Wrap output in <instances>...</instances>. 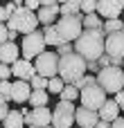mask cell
Here are the masks:
<instances>
[{
	"label": "cell",
	"mask_w": 124,
	"mask_h": 128,
	"mask_svg": "<svg viewBox=\"0 0 124 128\" xmlns=\"http://www.w3.org/2000/svg\"><path fill=\"white\" fill-rule=\"evenodd\" d=\"M72 47L86 63L97 61L104 54V32L102 29H84L79 34V38L72 43Z\"/></svg>",
	"instance_id": "cell-1"
},
{
	"label": "cell",
	"mask_w": 124,
	"mask_h": 128,
	"mask_svg": "<svg viewBox=\"0 0 124 128\" xmlns=\"http://www.w3.org/2000/svg\"><path fill=\"white\" fill-rule=\"evenodd\" d=\"M86 74V61L77 54V52H70L66 56H59V68H56V76L63 81V83H72L79 81L81 76Z\"/></svg>",
	"instance_id": "cell-2"
},
{
	"label": "cell",
	"mask_w": 124,
	"mask_h": 128,
	"mask_svg": "<svg viewBox=\"0 0 124 128\" xmlns=\"http://www.w3.org/2000/svg\"><path fill=\"white\" fill-rule=\"evenodd\" d=\"M81 20H84V14L81 11L77 16H59V20L54 22V29H56L61 43H75L79 38V34L84 32Z\"/></svg>",
	"instance_id": "cell-3"
},
{
	"label": "cell",
	"mask_w": 124,
	"mask_h": 128,
	"mask_svg": "<svg viewBox=\"0 0 124 128\" xmlns=\"http://www.w3.org/2000/svg\"><path fill=\"white\" fill-rule=\"evenodd\" d=\"M95 76H97V86H99L104 92L115 94V92H120L124 88V70L122 68H115V65L102 68Z\"/></svg>",
	"instance_id": "cell-4"
},
{
	"label": "cell",
	"mask_w": 124,
	"mask_h": 128,
	"mask_svg": "<svg viewBox=\"0 0 124 128\" xmlns=\"http://www.w3.org/2000/svg\"><path fill=\"white\" fill-rule=\"evenodd\" d=\"M5 25H7V29H16V32H20V34H32V32H36V27H38V18H36L34 11L20 7V9H16V11L9 16V20H7Z\"/></svg>",
	"instance_id": "cell-5"
},
{
	"label": "cell",
	"mask_w": 124,
	"mask_h": 128,
	"mask_svg": "<svg viewBox=\"0 0 124 128\" xmlns=\"http://www.w3.org/2000/svg\"><path fill=\"white\" fill-rule=\"evenodd\" d=\"M20 52H23V58H25V61H32V58H36L38 54H43V52H45L43 32L36 29V32H32V34H25V38H23V43H20Z\"/></svg>",
	"instance_id": "cell-6"
},
{
	"label": "cell",
	"mask_w": 124,
	"mask_h": 128,
	"mask_svg": "<svg viewBox=\"0 0 124 128\" xmlns=\"http://www.w3.org/2000/svg\"><path fill=\"white\" fill-rule=\"evenodd\" d=\"M75 124V104L72 101H59L52 110V128H72Z\"/></svg>",
	"instance_id": "cell-7"
},
{
	"label": "cell",
	"mask_w": 124,
	"mask_h": 128,
	"mask_svg": "<svg viewBox=\"0 0 124 128\" xmlns=\"http://www.w3.org/2000/svg\"><path fill=\"white\" fill-rule=\"evenodd\" d=\"M79 99H81V106H84V108H88V110H99L102 104H104L108 97H106V92H104L97 83H93V86H86V88L79 90Z\"/></svg>",
	"instance_id": "cell-8"
},
{
	"label": "cell",
	"mask_w": 124,
	"mask_h": 128,
	"mask_svg": "<svg viewBox=\"0 0 124 128\" xmlns=\"http://www.w3.org/2000/svg\"><path fill=\"white\" fill-rule=\"evenodd\" d=\"M56 68H59V56H56L54 52H43V54L36 56L34 70H36L38 76L52 79V76H56Z\"/></svg>",
	"instance_id": "cell-9"
},
{
	"label": "cell",
	"mask_w": 124,
	"mask_h": 128,
	"mask_svg": "<svg viewBox=\"0 0 124 128\" xmlns=\"http://www.w3.org/2000/svg\"><path fill=\"white\" fill-rule=\"evenodd\" d=\"M23 112V119H25V126H38L45 128L52 124V110L47 106H41V108H32V110H20Z\"/></svg>",
	"instance_id": "cell-10"
},
{
	"label": "cell",
	"mask_w": 124,
	"mask_h": 128,
	"mask_svg": "<svg viewBox=\"0 0 124 128\" xmlns=\"http://www.w3.org/2000/svg\"><path fill=\"white\" fill-rule=\"evenodd\" d=\"M104 54L124 61V29L111 32V34L104 36Z\"/></svg>",
	"instance_id": "cell-11"
},
{
	"label": "cell",
	"mask_w": 124,
	"mask_h": 128,
	"mask_svg": "<svg viewBox=\"0 0 124 128\" xmlns=\"http://www.w3.org/2000/svg\"><path fill=\"white\" fill-rule=\"evenodd\" d=\"M95 14L102 20L120 18V14H122V0H97V11Z\"/></svg>",
	"instance_id": "cell-12"
},
{
	"label": "cell",
	"mask_w": 124,
	"mask_h": 128,
	"mask_svg": "<svg viewBox=\"0 0 124 128\" xmlns=\"http://www.w3.org/2000/svg\"><path fill=\"white\" fill-rule=\"evenodd\" d=\"M99 122L97 110H88V108H75V124L77 128H95Z\"/></svg>",
	"instance_id": "cell-13"
},
{
	"label": "cell",
	"mask_w": 124,
	"mask_h": 128,
	"mask_svg": "<svg viewBox=\"0 0 124 128\" xmlns=\"http://www.w3.org/2000/svg\"><path fill=\"white\" fill-rule=\"evenodd\" d=\"M29 94H32V86H29V81H20V79L11 81V101H14V104H18V106L27 104Z\"/></svg>",
	"instance_id": "cell-14"
},
{
	"label": "cell",
	"mask_w": 124,
	"mask_h": 128,
	"mask_svg": "<svg viewBox=\"0 0 124 128\" xmlns=\"http://www.w3.org/2000/svg\"><path fill=\"white\" fill-rule=\"evenodd\" d=\"M9 68H11V76H14V79H20V81H29V79L36 74L32 61H25V58H18V61L11 63Z\"/></svg>",
	"instance_id": "cell-15"
},
{
	"label": "cell",
	"mask_w": 124,
	"mask_h": 128,
	"mask_svg": "<svg viewBox=\"0 0 124 128\" xmlns=\"http://www.w3.org/2000/svg\"><path fill=\"white\" fill-rule=\"evenodd\" d=\"M59 4H52V7H38V11H36V18H38V22L43 25V27H47V25H54V20H59Z\"/></svg>",
	"instance_id": "cell-16"
},
{
	"label": "cell",
	"mask_w": 124,
	"mask_h": 128,
	"mask_svg": "<svg viewBox=\"0 0 124 128\" xmlns=\"http://www.w3.org/2000/svg\"><path fill=\"white\" fill-rule=\"evenodd\" d=\"M120 112H122V110L117 108V104H115L113 99H106V101L102 104V108L97 110L99 119H102V122H108V124H111V122H115V119L120 117Z\"/></svg>",
	"instance_id": "cell-17"
},
{
	"label": "cell",
	"mask_w": 124,
	"mask_h": 128,
	"mask_svg": "<svg viewBox=\"0 0 124 128\" xmlns=\"http://www.w3.org/2000/svg\"><path fill=\"white\" fill-rule=\"evenodd\" d=\"M16 61H18V45H16L14 40L2 43V45H0V63L11 65V63H16Z\"/></svg>",
	"instance_id": "cell-18"
},
{
	"label": "cell",
	"mask_w": 124,
	"mask_h": 128,
	"mask_svg": "<svg viewBox=\"0 0 124 128\" xmlns=\"http://www.w3.org/2000/svg\"><path fill=\"white\" fill-rule=\"evenodd\" d=\"M2 128H25V119L20 110H9L7 117L2 119Z\"/></svg>",
	"instance_id": "cell-19"
},
{
	"label": "cell",
	"mask_w": 124,
	"mask_h": 128,
	"mask_svg": "<svg viewBox=\"0 0 124 128\" xmlns=\"http://www.w3.org/2000/svg\"><path fill=\"white\" fill-rule=\"evenodd\" d=\"M47 99H50L47 90H32L27 104H29L32 108H41V106H47Z\"/></svg>",
	"instance_id": "cell-20"
},
{
	"label": "cell",
	"mask_w": 124,
	"mask_h": 128,
	"mask_svg": "<svg viewBox=\"0 0 124 128\" xmlns=\"http://www.w3.org/2000/svg\"><path fill=\"white\" fill-rule=\"evenodd\" d=\"M41 32H43V40H45V45H52V47H59V45H61V38H59L54 25H47V27H43Z\"/></svg>",
	"instance_id": "cell-21"
},
{
	"label": "cell",
	"mask_w": 124,
	"mask_h": 128,
	"mask_svg": "<svg viewBox=\"0 0 124 128\" xmlns=\"http://www.w3.org/2000/svg\"><path fill=\"white\" fill-rule=\"evenodd\" d=\"M79 11H81V2L79 0H68V2H63L59 7V14L61 16H77Z\"/></svg>",
	"instance_id": "cell-22"
},
{
	"label": "cell",
	"mask_w": 124,
	"mask_h": 128,
	"mask_svg": "<svg viewBox=\"0 0 124 128\" xmlns=\"http://www.w3.org/2000/svg\"><path fill=\"white\" fill-rule=\"evenodd\" d=\"M102 25H104V20L97 14H86L84 20H81V27L84 29H102Z\"/></svg>",
	"instance_id": "cell-23"
},
{
	"label": "cell",
	"mask_w": 124,
	"mask_h": 128,
	"mask_svg": "<svg viewBox=\"0 0 124 128\" xmlns=\"http://www.w3.org/2000/svg\"><path fill=\"white\" fill-rule=\"evenodd\" d=\"M75 99H79V90L72 83H66L63 90L59 92V101H75Z\"/></svg>",
	"instance_id": "cell-24"
},
{
	"label": "cell",
	"mask_w": 124,
	"mask_h": 128,
	"mask_svg": "<svg viewBox=\"0 0 124 128\" xmlns=\"http://www.w3.org/2000/svg\"><path fill=\"white\" fill-rule=\"evenodd\" d=\"M120 29H124V20H120V18L104 20V25H102V32H104V36H106V34H111V32H120Z\"/></svg>",
	"instance_id": "cell-25"
},
{
	"label": "cell",
	"mask_w": 124,
	"mask_h": 128,
	"mask_svg": "<svg viewBox=\"0 0 124 128\" xmlns=\"http://www.w3.org/2000/svg\"><path fill=\"white\" fill-rule=\"evenodd\" d=\"M63 86H66V83H63L59 76H52V79H47V88H45V90H47V94H50V92L59 94V92L63 90Z\"/></svg>",
	"instance_id": "cell-26"
},
{
	"label": "cell",
	"mask_w": 124,
	"mask_h": 128,
	"mask_svg": "<svg viewBox=\"0 0 124 128\" xmlns=\"http://www.w3.org/2000/svg\"><path fill=\"white\" fill-rule=\"evenodd\" d=\"M93 83H97V76H95V74H84L79 81H75V88H77V90H81V88L93 86Z\"/></svg>",
	"instance_id": "cell-27"
},
{
	"label": "cell",
	"mask_w": 124,
	"mask_h": 128,
	"mask_svg": "<svg viewBox=\"0 0 124 128\" xmlns=\"http://www.w3.org/2000/svg\"><path fill=\"white\" fill-rule=\"evenodd\" d=\"M29 86H32V90H45V88H47V79L34 74V76L29 79Z\"/></svg>",
	"instance_id": "cell-28"
},
{
	"label": "cell",
	"mask_w": 124,
	"mask_h": 128,
	"mask_svg": "<svg viewBox=\"0 0 124 128\" xmlns=\"http://www.w3.org/2000/svg\"><path fill=\"white\" fill-rule=\"evenodd\" d=\"M81 2V14H95L97 11V0H79Z\"/></svg>",
	"instance_id": "cell-29"
},
{
	"label": "cell",
	"mask_w": 124,
	"mask_h": 128,
	"mask_svg": "<svg viewBox=\"0 0 124 128\" xmlns=\"http://www.w3.org/2000/svg\"><path fill=\"white\" fill-rule=\"evenodd\" d=\"M0 94L7 101H11V81H0Z\"/></svg>",
	"instance_id": "cell-30"
},
{
	"label": "cell",
	"mask_w": 124,
	"mask_h": 128,
	"mask_svg": "<svg viewBox=\"0 0 124 128\" xmlns=\"http://www.w3.org/2000/svg\"><path fill=\"white\" fill-rule=\"evenodd\" d=\"M70 52H75V47H72V43H61L59 47H56V56H66V54H70Z\"/></svg>",
	"instance_id": "cell-31"
},
{
	"label": "cell",
	"mask_w": 124,
	"mask_h": 128,
	"mask_svg": "<svg viewBox=\"0 0 124 128\" xmlns=\"http://www.w3.org/2000/svg\"><path fill=\"white\" fill-rule=\"evenodd\" d=\"M97 65H99V70H102V68H111V65H113V56L102 54V56L97 58Z\"/></svg>",
	"instance_id": "cell-32"
},
{
	"label": "cell",
	"mask_w": 124,
	"mask_h": 128,
	"mask_svg": "<svg viewBox=\"0 0 124 128\" xmlns=\"http://www.w3.org/2000/svg\"><path fill=\"white\" fill-rule=\"evenodd\" d=\"M9 79H11V68L0 63V81H9Z\"/></svg>",
	"instance_id": "cell-33"
},
{
	"label": "cell",
	"mask_w": 124,
	"mask_h": 128,
	"mask_svg": "<svg viewBox=\"0 0 124 128\" xmlns=\"http://www.w3.org/2000/svg\"><path fill=\"white\" fill-rule=\"evenodd\" d=\"M23 7H25V9H29V11H34V14H36V9H38V7H41V2H38V0H23Z\"/></svg>",
	"instance_id": "cell-34"
},
{
	"label": "cell",
	"mask_w": 124,
	"mask_h": 128,
	"mask_svg": "<svg viewBox=\"0 0 124 128\" xmlns=\"http://www.w3.org/2000/svg\"><path fill=\"white\" fill-rule=\"evenodd\" d=\"M115 104H117V108L120 110H124V88L120 90V92H115V99H113Z\"/></svg>",
	"instance_id": "cell-35"
},
{
	"label": "cell",
	"mask_w": 124,
	"mask_h": 128,
	"mask_svg": "<svg viewBox=\"0 0 124 128\" xmlns=\"http://www.w3.org/2000/svg\"><path fill=\"white\" fill-rule=\"evenodd\" d=\"M7 34H9V29H7V25H2V22H0V45L9 40V38H7Z\"/></svg>",
	"instance_id": "cell-36"
},
{
	"label": "cell",
	"mask_w": 124,
	"mask_h": 128,
	"mask_svg": "<svg viewBox=\"0 0 124 128\" xmlns=\"http://www.w3.org/2000/svg\"><path fill=\"white\" fill-rule=\"evenodd\" d=\"M86 70H90V74H97V72H99L97 61H88V63H86Z\"/></svg>",
	"instance_id": "cell-37"
},
{
	"label": "cell",
	"mask_w": 124,
	"mask_h": 128,
	"mask_svg": "<svg viewBox=\"0 0 124 128\" xmlns=\"http://www.w3.org/2000/svg\"><path fill=\"white\" fill-rule=\"evenodd\" d=\"M7 20H9V14H7V9H5V4H0V22L5 25Z\"/></svg>",
	"instance_id": "cell-38"
},
{
	"label": "cell",
	"mask_w": 124,
	"mask_h": 128,
	"mask_svg": "<svg viewBox=\"0 0 124 128\" xmlns=\"http://www.w3.org/2000/svg\"><path fill=\"white\" fill-rule=\"evenodd\" d=\"M7 112H9V104H0V124H2V119L7 117Z\"/></svg>",
	"instance_id": "cell-39"
},
{
	"label": "cell",
	"mask_w": 124,
	"mask_h": 128,
	"mask_svg": "<svg viewBox=\"0 0 124 128\" xmlns=\"http://www.w3.org/2000/svg\"><path fill=\"white\" fill-rule=\"evenodd\" d=\"M111 128H124V117H122V115H120L115 122H111Z\"/></svg>",
	"instance_id": "cell-40"
},
{
	"label": "cell",
	"mask_w": 124,
	"mask_h": 128,
	"mask_svg": "<svg viewBox=\"0 0 124 128\" xmlns=\"http://www.w3.org/2000/svg\"><path fill=\"white\" fill-rule=\"evenodd\" d=\"M5 9H7V14H9V16H11V14H14V11H16V9H18V7H16V4H14V2H7V4H5Z\"/></svg>",
	"instance_id": "cell-41"
},
{
	"label": "cell",
	"mask_w": 124,
	"mask_h": 128,
	"mask_svg": "<svg viewBox=\"0 0 124 128\" xmlns=\"http://www.w3.org/2000/svg\"><path fill=\"white\" fill-rule=\"evenodd\" d=\"M41 2V7H52V4H56L59 0H38Z\"/></svg>",
	"instance_id": "cell-42"
},
{
	"label": "cell",
	"mask_w": 124,
	"mask_h": 128,
	"mask_svg": "<svg viewBox=\"0 0 124 128\" xmlns=\"http://www.w3.org/2000/svg\"><path fill=\"white\" fill-rule=\"evenodd\" d=\"M7 38H9V40H16V38H18V32H16V29H9Z\"/></svg>",
	"instance_id": "cell-43"
},
{
	"label": "cell",
	"mask_w": 124,
	"mask_h": 128,
	"mask_svg": "<svg viewBox=\"0 0 124 128\" xmlns=\"http://www.w3.org/2000/svg\"><path fill=\"white\" fill-rule=\"evenodd\" d=\"M95 128H111V124H108V122H102V119H99V122H97V126Z\"/></svg>",
	"instance_id": "cell-44"
},
{
	"label": "cell",
	"mask_w": 124,
	"mask_h": 128,
	"mask_svg": "<svg viewBox=\"0 0 124 128\" xmlns=\"http://www.w3.org/2000/svg\"><path fill=\"white\" fill-rule=\"evenodd\" d=\"M11 2H14V4H16V7H18V9H20V7H23V0H11Z\"/></svg>",
	"instance_id": "cell-45"
},
{
	"label": "cell",
	"mask_w": 124,
	"mask_h": 128,
	"mask_svg": "<svg viewBox=\"0 0 124 128\" xmlns=\"http://www.w3.org/2000/svg\"><path fill=\"white\" fill-rule=\"evenodd\" d=\"M59 2H61V4H63V2H68V0H59Z\"/></svg>",
	"instance_id": "cell-46"
},
{
	"label": "cell",
	"mask_w": 124,
	"mask_h": 128,
	"mask_svg": "<svg viewBox=\"0 0 124 128\" xmlns=\"http://www.w3.org/2000/svg\"><path fill=\"white\" fill-rule=\"evenodd\" d=\"M27 128H38V126H27Z\"/></svg>",
	"instance_id": "cell-47"
},
{
	"label": "cell",
	"mask_w": 124,
	"mask_h": 128,
	"mask_svg": "<svg viewBox=\"0 0 124 128\" xmlns=\"http://www.w3.org/2000/svg\"><path fill=\"white\" fill-rule=\"evenodd\" d=\"M122 11H124V0H122Z\"/></svg>",
	"instance_id": "cell-48"
},
{
	"label": "cell",
	"mask_w": 124,
	"mask_h": 128,
	"mask_svg": "<svg viewBox=\"0 0 124 128\" xmlns=\"http://www.w3.org/2000/svg\"><path fill=\"white\" fill-rule=\"evenodd\" d=\"M122 70H124V61H122Z\"/></svg>",
	"instance_id": "cell-49"
},
{
	"label": "cell",
	"mask_w": 124,
	"mask_h": 128,
	"mask_svg": "<svg viewBox=\"0 0 124 128\" xmlns=\"http://www.w3.org/2000/svg\"><path fill=\"white\" fill-rule=\"evenodd\" d=\"M45 128H52V126H45Z\"/></svg>",
	"instance_id": "cell-50"
}]
</instances>
